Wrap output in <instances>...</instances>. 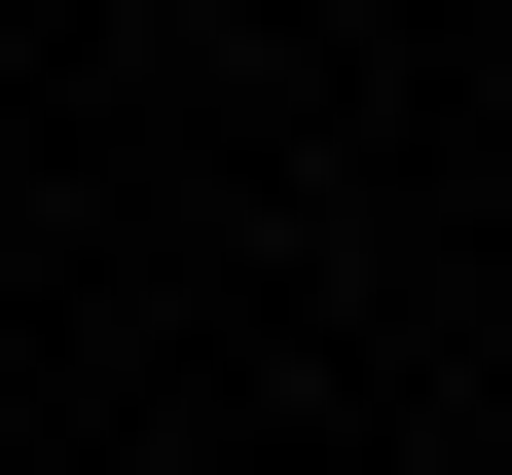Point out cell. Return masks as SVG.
Masks as SVG:
<instances>
[{
  "label": "cell",
  "instance_id": "6da1fadb",
  "mask_svg": "<svg viewBox=\"0 0 512 475\" xmlns=\"http://www.w3.org/2000/svg\"><path fill=\"white\" fill-rule=\"evenodd\" d=\"M476 256H512V147H476Z\"/></svg>",
  "mask_w": 512,
  "mask_h": 475
}]
</instances>
